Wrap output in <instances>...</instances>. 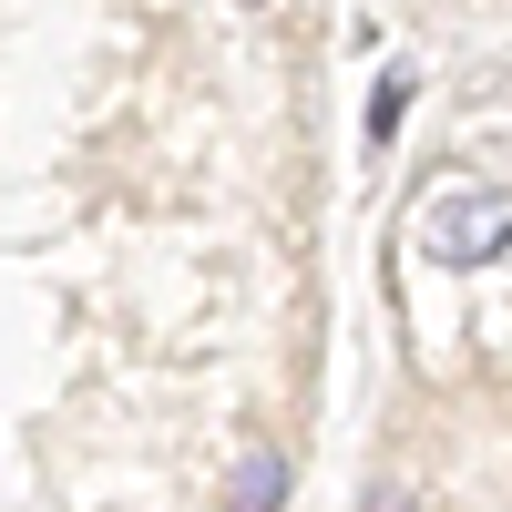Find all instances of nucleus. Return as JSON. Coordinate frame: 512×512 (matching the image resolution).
<instances>
[{"instance_id": "3", "label": "nucleus", "mask_w": 512, "mask_h": 512, "mask_svg": "<svg viewBox=\"0 0 512 512\" xmlns=\"http://www.w3.org/2000/svg\"><path fill=\"white\" fill-rule=\"evenodd\" d=\"M400 113H410V72H390V82H379V93H369V134L390 144V134H400Z\"/></svg>"}, {"instance_id": "4", "label": "nucleus", "mask_w": 512, "mask_h": 512, "mask_svg": "<svg viewBox=\"0 0 512 512\" xmlns=\"http://www.w3.org/2000/svg\"><path fill=\"white\" fill-rule=\"evenodd\" d=\"M246 11H267V0H246Z\"/></svg>"}, {"instance_id": "1", "label": "nucleus", "mask_w": 512, "mask_h": 512, "mask_svg": "<svg viewBox=\"0 0 512 512\" xmlns=\"http://www.w3.org/2000/svg\"><path fill=\"white\" fill-rule=\"evenodd\" d=\"M431 246L451 256V267H492L502 256V195L482 185V195H451L441 216H431Z\"/></svg>"}, {"instance_id": "2", "label": "nucleus", "mask_w": 512, "mask_h": 512, "mask_svg": "<svg viewBox=\"0 0 512 512\" xmlns=\"http://www.w3.org/2000/svg\"><path fill=\"white\" fill-rule=\"evenodd\" d=\"M277 502H287V451L246 441V451H236V472H226V512H277Z\"/></svg>"}]
</instances>
